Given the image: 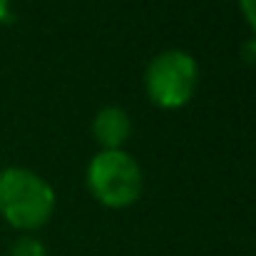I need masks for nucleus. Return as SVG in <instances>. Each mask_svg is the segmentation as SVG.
<instances>
[{"instance_id":"obj_1","label":"nucleus","mask_w":256,"mask_h":256,"mask_svg":"<svg viewBox=\"0 0 256 256\" xmlns=\"http://www.w3.org/2000/svg\"><path fill=\"white\" fill-rule=\"evenodd\" d=\"M55 209L52 186L22 167L0 170V216L15 229H40Z\"/></svg>"},{"instance_id":"obj_2","label":"nucleus","mask_w":256,"mask_h":256,"mask_svg":"<svg viewBox=\"0 0 256 256\" xmlns=\"http://www.w3.org/2000/svg\"><path fill=\"white\" fill-rule=\"evenodd\" d=\"M87 186L104 206L124 209L142 194V170L130 152L102 150L90 160Z\"/></svg>"},{"instance_id":"obj_3","label":"nucleus","mask_w":256,"mask_h":256,"mask_svg":"<svg viewBox=\"0 0 256 256\" xmlns=\"http://www.w3.org/2000/svg\"><path fill=\"white\" fill-rule=\"evenodd\" d=\"M199 78L196 60L184 50H164L154 55L144 70V87L154 104L176 110L194 94Z\"/></svg>"},{"instance_id":"obj_4","label":"nucleus","mask_w":256,"mask_h":256,"mask_svg":"<svg viewBox=\"0 0 256 256\" xmlns=\"http://www.w3.org/2000/svg\"><path fill=\"white\" fill-rule=\"evenodd\" d=\"M130 132H132V120L122 107L110 104V107H102L94 114L92 134L102 144V150H120L127 142Z\"/></svg>"},{"instance_id":"obj_5","label":"nucleus","mask_w":256,"mask_h":256,"mask_svg":"<svg viewBox=\"0 0 256 256\" xmlns=\"http://www.w3.org/2000/svg\"><path fill=\"white\" fill-rule=\"evenodd\" d=\"M8 256H48V252H45V246H42L40 239L22 236V239H18V242L12 244V249H10Z\"/></svg>"},{"instance_id":"obj_6","label":"nucleus","mask_w":256,"mask_h":256,"mask_svg":"<svg viewBox=\"0 0 256 256\" xmlns=\"http://www.w3.org/2000/svg\"><path fill=\"white\" fill-rule=\"evenodd\" d=\"M239 5H242V12H244L246 22L252 25V30L256 32V0H239Z\"/></svg>"},{"instance_id":"obj_7","label":"nucleus","mask_w":256,"mask_h":256,"mask_svg":"<svg viewBox=\"0 0 256 256\" xmlns=\"http://www.w3.org/2000/svg\"><path fill=\"white\" fill-rule=\"evenodd\" d=\"M242 58H244L246 65H256V38L254 40H246L242 45Z\"/></svg>"},{"instance_id":"obj_8","label":"nucleus","mask_w":256,"mask_h":256,"mask_svg":"<svg viewBox=\"0 0 256 256\" xmlns=\"http://www.w3.org/2000/svg\"><path fill=\"white\" fill-rule=\"evenodd\" d=\"M10 18V0H0V22Z\"/></svg>"}]
</instances>
